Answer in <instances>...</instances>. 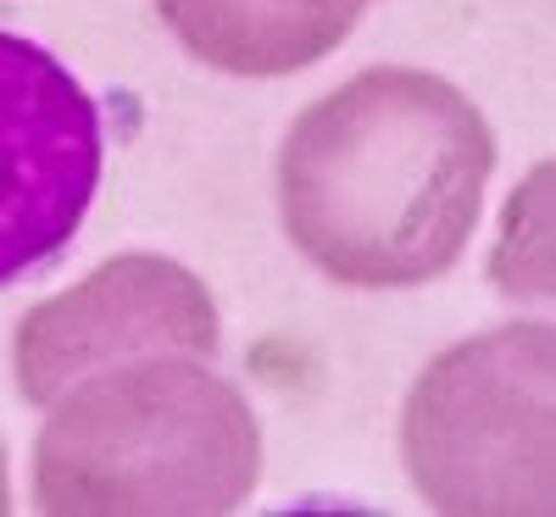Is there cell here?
I'll return each instance as SVG.
<instances>
[{
  "mask_svg": "<svg viewBox=\"0 0 556 517\" xmlns=\"http://www.w3.org/2000/svg\"><path fill=\"white\" fill-rule=\"evenodd\" d=\"M495 134L456 84L367 67L312 101L278 151V212L295 251L351 290L429 285L468 251Z\"/></svg>",
  "mask_w": 556,
  "mask_h": 517,
  "instance_id": "obj_1",
  "label": "cell"
},
{
  "mask_svg": "<svg viewBox=\"0 0 556 517\" xmlns=\"http://www.w3.org/2000/svg\"><path fill=\"white\" fill-rule=\"evenodd\" d=\"M51 406L34 440L39 512H235L262 479L245 395L201 362H117Z\"/></svg>",
  "mask_w": 556,
  "mask_h": 517,
  "instance_id": "obj_2",
  "label": "cell"
},
{
  "mask_svg": "<svg viewBox=\"0 0 556 517\" xmlns=\"http://www.w3.org/2000/svg\"><path fill=\"white\" fill-rule=\"evenodd\" d=\"M406 467L440 512H551V328L445 351L406 401Z\"/></svg>",
  "mask_w": 556,
  "mask_h": 517,
  "instance_id": "obj_3",
  "label": "cell"
},
{
  "mask_svg": "<svg viewBox=\"0 0 556 517\" xmlns=\"http://www.w3.org/2000/svg\"><path fill=\"white\" fill-rule=\"evenodd\" d=\"M96 96L39 39L0 28V290L45 273L101 190Z\"/></svg>",
  "mask_w": 556,
  "mask_h": 517,
  "instance_id": "obj_4",
  "label": "cell"
},
{
  "mask_svg": "<svg viewBox=\"0 0 556 517\" xmlns=\"http://www.w3.org/2000/svg\"><path fill=\"white\" fill-rule=\"evenodd\" d=\"M217 351V306L206 285L167 256H117L78 290L23 317L12 340L17 390L34 406L62 401L78 379L139 356H206Z\"/></svg>",
  "mask_w": 556,
  "mask_h": 517,
  "instance_id": "obj_5",
  "label": "cell"
},
{
  "mask_svg": "<svg viewBox=\"0 0 556 517\" xmlns=\"http://www.w3.org/2000/svg\"><path fill=\"white\" fill-rule=\"evenodd\" d=\"M195 62L235 78H278L345 45L367 0H156Z\"/></svg>",
  "mask_w": 556,
  "mask_h": 517,
  "instance_id": "obj_6",
  "label": "cell"
},
{
  "mask_svg": "<svg viewBox=\"0 0 556 517\" xmlns=\"http://www.w3.org/2000/svg\"><path fill=\"white\" fill-rule=\"evenodd\" d=\"M12 506V495H7V462H0V512Z\"/></svg>",
  "mask_w": 556,
  "mask_h": 517,
  "instance_id": "obj_7",
  "label": "cell"
}]
</instances>
